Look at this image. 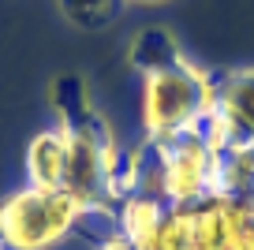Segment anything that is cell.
Listing matches in <instances>:
<instances>
[{
    "label": "cell",
    "mask_w": 254,
    "mask_h": 250,
    "mask_svg": "<svg viewBox=\"0 0 254 250\" xmlns=\"http://www.w3.org/2000/svg\"><path fill=\"white\" fill-rule=\"evenodd\" d=\"M217 97V75L183 56L180 63L146 71L138 86V120L146 142H165L183 131H198Z\"/></svg>",
    "instance_id": "1"
},
{
    "label": "cell",
    "mask_w": 254,
    "mask_h": 250,
    "mask_svg": "<svg viewBox=\"0 0 254 250\" xmlns=\"http://www.w3.org/2000/svg\"><path fill=\"white\" fill-rule=\"evenodd\" d=\"M94 217L67 190L19 187L0 198V247L4 250H56L82 232Z\"/></svg>",
    "instance_id": "2"
},
{
    "label": "cell",
    "mask_w": 254,
    "mask_h": 250,
    "mask_svg": "<svg viewBox=\"0 0 254 250\" xmlns=\"http://www.w3.org/2000/svg\"><path fill=\"white\" fill-rule=\"evenodd\" d=\"M194 250H254V202L209 194L187 205Z\"/></svg>",
    "instance_id": "3"
},
{
    "label": "cell",
    "mask_w": 254,
    "mask_h": 250,
    "mask_svg": "<svg viewBox=\"0 0 254 250\" xmlns=\"http://www.w3.org/2000/svg\"><path fill=\"white\" fill-rule=\"evenodd\" d=\"M64 153H67V120L56 116V124L38 131L30 138V146H26V187L60 190Z\"/></svg>",
    "instance_id": "4"
},
{
    "label": "cell",
    "mask_w": 254,
    "mask_h": 250,
    "mask_svg": "<svg viewBox=\"0 0 254 250\" xmlns=\"http://www.w3.org/2000/svg\"><path fill=\"white\" fill-rule=\"evenodd\" d=\"M213 109L228 120L239 138H254V67H232L217 75Z\"/></svg>",
    "instance_id": "5"
},
{
    "label": "cell",
    "mask_w": 254,
    "mask_h": 250,
    "mask_svg": "<svg viewBox=\"0 0 254 250\" xmlns=\"http://www.w3.org/2000/svg\"><path fill=\"white\" fill-rule=\"evenodd\" d=\"M213 194H232L254 202V138H239L228 146L217 161V183Z\"/></svg>",
    "instance_id": "6"
},
{
    "label": "cell",
    "mask_w": 254,
    "mask_h": 250,
    "mask_svg": "<svg viewBox=\"0 0 254 250\" xmlns=\"http://www.w3.org/2000/svg\"><path fill=\"white\" fill-rule=\"evenodd\" d=\"M165 209L168 205L157 202V198H150V194H127V198H120V202L112 205V228H116L120 235H127L135 247H142L146 235L161 224Z\"/></svg>",
    "instance_id": "7"
},
{
    "label": "cell",
    "mask_w": 254,
    "mask_h": 250,
    "mask_svg": "<svg viewBox=\"0 0 254 250\" xmlns=\"http://www.w3.org/2000/svg\"><path fill=\"white\" fill-rule=\"evenodd\" d=\"M180 60H183L180 45H176L172 34L161 30V26H146V30L131 41V63H135L138 75H146V71H161V67H172V63H180Z\"/></svg>",
    "instance_id": "8"
},
{
    "label": "cell",
    "mask_w": 254,
    "mask_h": 250,
    "mask_svg": "<svg viewBox=\"0 0 254 250\" xmlns=\"http://www.w3.org/2000/svg\"><path fill=\"white\" fill-rule=\"evenodd\" d=\"M194 239H190V213L187 205H168L161 224L146 235V243L138 250H190Z\"/></svg>",
    "instance_id": "9"
},
{
    "label": "cell",
    "mask_w": 254,
    "mask_h": 250,
    "mask_svg": "<svg viewBox=\"0 0 254 250\" xmlns=\"http://www.w3.org/2000/svg\"><path fill=\"white\" fill-rule=\"evenodd\" d=\"M56 4H60L67 23L82 26V30H97V26L112 23L124 11L127 0H56Z\"/></svg>",
    "instance_id": "10"
},
{
    "label": "cell",
    "mask_w": 254,
    "mask_h": 250,
    "mask_svg": "<svg viewBox=\"0 0 254 250\" xmlns=\"http://www.w3.org/2000/svg\"><path fill=\"white\" fill-rule=\"evenodd\" d=\"M90 250H138V247L127 239V235H120L116 228H105V232L94 239V247H90Z\"/></svg>",
    "instance_id": "11"
},
{
    "label": "cell",
    "mask_w": 254,
    "mask_h": 250,
    "mask_svg": "<svg viewBox=\"0 0 254 250\" xmlns=\"http://www.w3.org/2000/svg\"><path fill=\"white\" fill-rule=\"evenodd\" d=\"M127 4H165V0H127Z\"/></svg>",
    "instance_id": "12"
}]
</instances>
